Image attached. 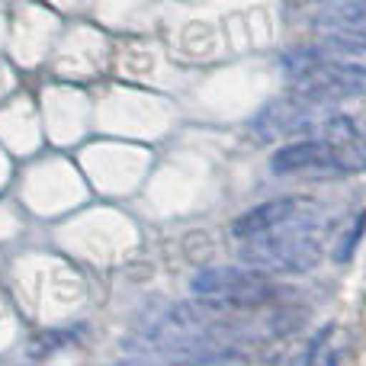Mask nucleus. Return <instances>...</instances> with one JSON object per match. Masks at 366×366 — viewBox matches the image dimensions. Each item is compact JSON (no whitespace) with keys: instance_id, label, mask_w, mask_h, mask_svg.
I'll use <instances>...</instances> for the list:
<instances>
[{"instance_id":"nucleus-4","label":"nucleus","mask_w":366,"mask_h":366,"mask_svg":"<svg viewBox=\"0 0 366 366\" xmlns=\"http://www.w3.org/2000/svg\"><path fill=\"white\" fill-rule=\"evenodd\" d=\"M270 171L277 177H290V174H305V171H331V174H347L360 171L357 161L350 158L344 148H337L328 139H299L290 145L277 148L270 158Z\"/></svg>"},{"instance_id":"nucleus-3","label":"nucleus","mask_w":366,"mask_h":366,"mask_svg":"<svg viewBox=\"0 0 366 366\" xmlns=\"http://www.w3.org/2000/svg\"><path fill=\"white\" fill-rule=\"evenodd\" d=\"M189 290L199 299L225 302L232 309H257L277 299L280 286L254 267H206L189 280Z\"/></svg>"},{"instance_id":"nucleus-7","label":"nucleus","mask_w":366,"mask_h":366,"mask_svg":"<svg viewBox=\"0 0 366 366\" xmlns=\"http://www.w3.org/2000/svg\"><path fill=\"white\" fill-rule=\"evenodd\" d=\"M318 32L325 36H347L366 42V4H325L312 19Z\"/></svg>"},{"instance_id":"nucleus-1","label":"nucleus","mask_w":366,"mask_h":366,"mask_svg":"<svg viewBox=\"0 0 366 366\" xmlns=\"http://www.w3.org/2000/svg\"><path fill=\"white\" fill-rule=\"evenodd\" d=\"M322 254L325 232L302 212L273 225L270 232L244 238V244L238 247L241 264L260 273H309L318 267Z\"/></svg>"},{"instance_id":"nucleus-9","label":"nucleus","mask_w":366,"mask_h":366,"mask_svg":"<svg viewBox=\"0 0 366 366\" xmlns=\"http://www.w3.org/2000/svg\"><path fill=\"white\" fill-rule=\"evenodd\" d=\"M325 4H350V0H325ZM354 4H366V0H354Z\"/></svg>"},{"instance_id":"nucleus-8","label":"nucleus","mask_w":366,"mask_h":366,"mask_svg":"<svg viewBox=\"0 0 366 366\" xmlns=\"http://www.w3.org/2000/svg\"><path fill=\"white\" fill-rule=\"evenodd\" d=\"M363 228H366V215H360V219H357V222H354V232H347V234H344L341 247H337V251H335V257H337V260H341V264H344V260H347V257H350V254H354V247H357V241H360Z\"/></svg>"},{"instance_id":"nucleus-5","label":"nucleus","mask_w":366,"mask_h":366,"mask_svg":"<svg viewBox=\"0 0 366 366\" xmlns=\"http://www.w3.org/2000/svg\"><path fill=\"white\" fill-rule=\"evenodd\" d=\"M305 209H309V202L296 199V196H286V199H270V202H264V206L247 209L241 219H234L232 234H234V238H241V241L254 238V234L270 232L273 225H280V222H286V219H292V215L305 212Z\"/></svg>"},{"instance_id":"nucleus-2","label":"nucleus","mask_w":366,"mask_h":366,"mask_svg":"<svg viewBox=\"0 0 366 366\" xmlns=\"http://www.w3.org/2000/svg\"><path fill=\"white\" fill-rule=\"evenodd\" d=\"M283 71H286V81H290V94L302 97L309 103H322V107L366 94V77L347 74V71H337L331 64H325L322 58L312 55L309 45L286 51Z\"/></svg>"},{"instance_id":"nucleus-6","label":"nucleus","mask_w":366,"mask_h":366,"mask_svg":"<svg viewBox=\"0 0 366 366\" xmlns=\"http://www.w3.org/2000/svg\"><path fill=\"white\" fill-rule=\"evenodd\" d=\"M309 51L315 58H322L325 64L347 74L366 77V42L360 39H347V36H325L315 45H309Z\"/></svg>"}]
</instances>
